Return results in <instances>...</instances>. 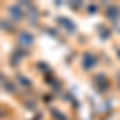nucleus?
<instances>
[{
    "mask_svg": "<svg viewBox=\"0 0 120 120\" xmlns=\"http://www.w3.org/2000/svg\"><path fill=\"white\" fill-rule=\"evenodd\" d=\"M94 64H96V56L91 55V53H85L82 58L83 69H91V67H94Z\"/></svg>",
    "mask_w": 120,
    "mask_h": 120,
    "instance_id": "nucleus-1",
    "label": "nucleus"
},
{
    "mask_svg": "<svg viewBox=\"0 0 120 120\" xmlns=\"http://www.w3.org/2000/svg\"><path fill=\"white\" fill-rule=\"evenodd\" d=\"M32 42H34L32 34H29V32H26V30L19 34V43H21V45L27 46V45H32Z\"/></svg>",
    "mask_w": 120,
    "mask_h": 120,
    "instance_id": "nucleus-2",
    "label": "nucleus"
},
{
    "mask_svg": "<svg viewBox=\"0 0 120 120\" xmlns=\"http://www.w3.org/2000/svg\"><path fill=\"white\" fill-rule=\"evenodd\" d=\"M8 11H10V15H11V18H13V19H16V21H19V19H22V18H24V16H22L24 13H22L21 7H18V5H16V7H15V5H13V7H10Z\"/></svg>",
    "mask_w": 120,
    "mask_h": 120,
    "instance_id": "nucleus-3",
    "label": "nucleus"
},
{
    "mask_svg": "<svg viewBox=\"0 0 120 120\" xmlns=\"http://www.w3.org/2000/svg\"><path fill=\"white\" fill-rule=\"evenodd\" d=\"M94 85L99 88V91H104V88L107 86L106 77H104V75H96V77H94Z\"/></svg>",
    "mask_w": 120,
    "mask_h": 120,
    "instance_id": "nucleus-4",
    "label": "nucleus"
},
{
    "mask_svg": "<svg viewBox=\"0 0 120 120\" xmlns=\"http://www.w3.org/2000/svg\"><path fill=\"white\" fill-rule=\"evenodd\" d=\"M106 15H107V18L109 19H119V8L117 7H109L107 11H106Z\"/></svg>",
    "mask_w": 120,
    "mask_h": 120,
    "instance_id": "nucleus-5",
    "label": "nucleus"
},
{
    "mask_svg": "<svg viewBox=\"0 0 120 120\" xmlns=\"http://www.w3.org/2000/svg\"><path fill=\"white\" fill-rule=\"evenodd\" d=\"M59 22H63V24H64V26H67V29H69V30H71V32H74V22H71V21H69V19H64V18H59Z\"/></svg>",
    "mask_w": 120,
    "mask_h": 120,
    "instance_id": "nucleus-6",
    "label": "nucleus"
},
{
    "mask_svg": "<svg viewBox=\"0 0 120 120\" xmlns=\"http://www.w3.org/2000/svg\"><path fill=\"white\" fill-rule=\"evenodd\" d=\"M51 112H53V114L56 115V119H58V120H67V119L64 117V114H61L59 111H56V109H51Z\"/></svg>",
    "mask_w": 120,
    "mask_h": 120,
    "instance_id": "nucleus-7",
    "label": "nucleus"
},
{
    "mask_svg": "<svg viewBox=\"0 0 120 120\" xmlns=\"http://www.w3.org/2000/svg\"><path fill=\"white\" fill-rule=\"evenodd\" d=\"M18 79H19V80H21L22 83H24V85H30V82H29V80H26V77H21V75H19Z\"/></svg>",
    "mask_w": 120,
    "mask_h": 120,
    "instance_id": "nucleus-8",
    "label": "nucleus"
}]
</instances>
